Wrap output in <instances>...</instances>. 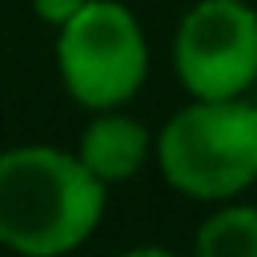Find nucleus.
I'll list each match as a JSON object with an SVG mask.
<instances>
[{"label": "nucleus", "instance_id": "7", "mask_svg": "<svg viewBox=\"0 0 257 257\" xmlns=\"http://www.w3.org/2000/svg\"><path fill=\"white\" fill-rule=\"evenodd\" d=\"M88 0H32V12L44 20V24H52V28H64L80 8H84Z\"/></svg>", "mask_w": 257, "mask_h": 257}, {"label": "nucleus", "instance_id": "4", "mask_svg": "<svg viewBox=\"0 0 257 257\" xmlns=\"http://www.w3.org/2000/svg\"><path fill=\"white\" fill-rule=\"evenodd\" d=\"M173 64L197 100L245 96L257 80V12L245 0L193 4L177 24Z\"/></svg>", "mask_w": 257, "mask_h": 257}, {"label": "nucleus", "instance_id": "5", "mask_svg": "<svg viewBox=\"0 0 257 257\" xmlns=\"http://www.w3.org/2000/svg\"><path fill=\"white\" fill-rule=\"evenodd\" d=\"M76 153H80V161H84L104 185H112V181L137 177V173L145 169L149 153H157V141H153V133H149L141 120L120 116V112L108 108V112H96V120L84 128Z\"/></svg>", "mask_w": 257, "mask_h": 257}, {"label": "nucleus", "instance_id": "6", "mask_svg": "<svg viewBox=\"0 0 257 257\" xmlns=\"http://www.w3.org/2000/svg\"><path fill=\"white\" fill-rule=\"evenodd\" d=\"M201 257H257V209L225 205L197 229Z\"/></svg>", "mask_w": 257, "mask_h": 257}, {"label": "nucleus", "instance_id": "1", "mask_svg": "<svg viewBox=\"0 0 257 257\" xmlns=\"http://www.w3.org/2000/svg\"><path fill=\"white\" fill-rule=\"evenodd\" d=\"M104 181L52 145H16L0 153V245L28 257L80 249L104 217Z\"/></svg>", "mask_w": 257, "mask_h": 257}, {"label": "nucleus", "instance_id": "2", "mask_svg": "<svg viewBox=\"0 0 257 257\" xmlns=\"http://www.w3.org/2000/svg\"><path fill=\"white\" fill-rule=\"evenodd\" d=\"M165 181L193 201H229L257 181V104L197 100L169 116L157 137Z\"/></svg>", "mask_w": 257, "mask_h": 257}, {"label": "nucleus", "instance_id": "3", "mask_svg": "<svg viewBox=\"0 0 257 257\" xmlns=\"http://www.w3.org/2000/svg\"><path fill=\"white\" fill-rule=\"evenodd\" d=\"M56 68L76 104L92 112L120 108L149 76L141 20L120 0H88L56 36Z\"/></svg>", "mask_w": 257, "mask_h": 257}]
</instances>
